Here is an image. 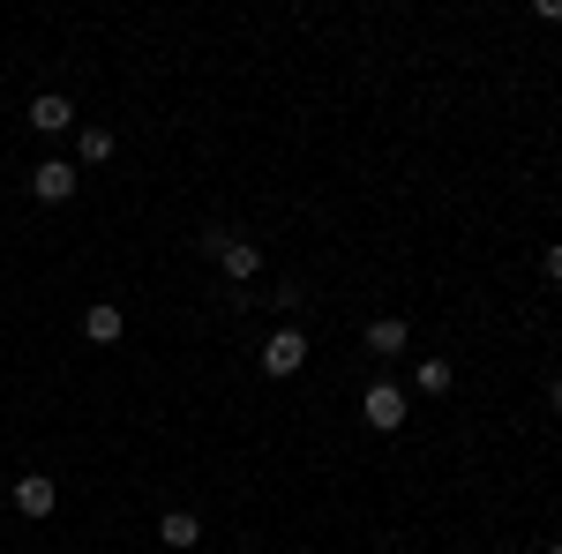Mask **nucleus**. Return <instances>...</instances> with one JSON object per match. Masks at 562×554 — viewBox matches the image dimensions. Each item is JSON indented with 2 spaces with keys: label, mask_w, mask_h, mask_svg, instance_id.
Instances as JSON below:
<instances>
[{
  "label": "nucleus",
  "mask_w": 562,
  "mask_h": 554,
  "mask_svg": "<svg viewBox=\"0 0 562 554\" xmlns=\"http://www.w3.org/2000/svg\"><path fill=\"white\" fill-rule=\"evenodd\" d=\"M195 248H203V256H211L217 270L233 278V285H248V278L262 270V248H256V240H240V233H225V225H211V233H203Z\"/></svg>",
  "instance_id": "f257e3e1"
},
{
  "label": "nucleus",
  "mask_w": 562,
  "mask_h": 554,
  "mask_svg": "<svg viewBox=\"0 0 562 554\" xmlns=\"http://www.w3.org/2000/svg\"><path fill=\"white\" fill-rule=\"evenodd\" d=\"M405 412H413V397H405L397 383H375L368 397H360V420L375 427V434H397V427H405Z\"/></svg>",
  "instance_id": "f03ea898"
},
{
  "label": "nucleus",
  "mask_w": 562,
  "mask_h": 554,
  "mask_svg": "<svg viewBox=\"0 0 562 554\" xmlns=\"http://www.w3.org/2000/svg\"><path fill=\"white\" fill-rule=\"evenodd\" d=\"M301 368H307V338H301V330H278V338L262 344V375L285 383V375H301Z\"/></svg>",
  "instance_id": "7ed1b4c3"
},
{
  "label": "nucleus",
  "mask_w": 562,
  "mask_h": 554,
  "mask_svg": "<svg viewBox=\"0 0 562 554\" xmlns=\"http://www.w3.org/2000/svg\"><path fill=\"white\" fill-rule=\"evenodd\" d=\"M15 510L23 517H53L60 510V487H53L45 472H23V479H15Z\"/></svg>",
  "instance_id": "20e7f679"
},
{
  "label": "nucleus",
  "mask_w": 562,
  "mask_h": 554,
  "mask_svg": "<svg viewBox=\"0 0 562 554\" xmlns=\"http://www.w3.org/2000/svg\"><path fill=\"white\" fill-rule=\"evenodd\" d=\"M31 195H38V203H68V195H76V166H60V158L31 166Z\"/></svg>",
  "instance_id": "39448f33"
},
{
  "label": "nucleus",
  "mask_w": 562,
  "mask_h": 554,
  "mask_svg": "<svg viewBox=\"0 0 562 554\" xmlns=\"http://www.w3.org/2000/svg\"><path fill=\"white\" fill-rule=\"evenodd\" d=\"M31 128L38 135H68L76 128V105H68L60 90H45V98H31Z\"/></svg>",
  "instance_id": "423d86ee"
},
{
  "label": "nucleus",
  "mask_w": 562,
  "mask_h": 554,
  "mask_svg": "<svg viewBox=\"0 0 562 554\" xmlns=\"http://www.w3.org/2000/svg\"><path fill=\"white\" fill-rule=\"evenodd\" d=\"M158 540H166V547H180V554L203 547V517H195V510H166V517H158Z\"/></svg>",
  "instance_id": "0eeeda50"
},
{
  "label": "nucleus",
  "mask_w": 562,
  "mask_h": 554,
  "mask_svg": "<svg viewBox=\"0 0 562 554\" xmlns=\"http://www.w3.org/2000/svg\"><path fill=\"white\" fill-rule=\"evenodd\" d=\"M405 344H413V330H405L397 315H375V323H368V352H375V360H397Z\"/></svg>",
  "instance_id": "6e6552de"
},
{
  "label": "nucleus",
  "mask_w": 562,
  "mask_h": 554,
  "mask_svg": "<svg viewBox=\"0 0 562 554\" xmlns=\"http://www.w3.org/2000/svg\"><path fill=\"white\" fill-rule=\"evenodd\" d=\"M83 338L90 344H121V307H113V299H98V307L83 315Z\"/></svg>",
  "instance_id": "1a4fd4ad"
},
{
  "label": "nucleus",
  "mask_w": 562,
  "mask_h": 554,
  "mask_svg": "<svg viewBox=\"0 0 562 554\" xmlns=\"http://www.w3.org/2000/svg\"><path fill=\"white\" fill-rule=\"evenodd\" d=\"M76 150H83V166H105L113 158V128H76Z\"/></svg>",
  "instance_id": "9d476101"
},
{
  "label": "nucleus",
  "mask_w": 562,
  "mask_h": 554,
  "mask_svg": "<svg viewBox=\"0 0 562 554\" xmlns=\"http://www.w3.org/2000/svg\"><path fill=\"white\" fill-rule=\"evenodd\" d=\"M450 383H458V368H450V360H420V397H442Z\"/></svg>",
  "instance_id": "9b49d317"
},
{
  "label": "nucleus",
  "mask_w": 562,
  "mask_h": 554,
  "mask_svg": "<svg viewBox=\"0 0 562 554\" xmlns=\"http://www.w3.org/2000/svg\"><path fill=\"white\" fill-rule=\"evenodd\" d=\"M548 278H555V285H562V240H555V248H548Z\"/></svg>",
  "instance_id": "f8f14e48"
},
{
  "label": "nucleus",
  "mask_w": 562,
  "mask_h": 554,
  "mask_svg": "<svg viewBox=\"0 0 562 554\" xmlns=\"http://www.w3.org/2000/svg\"><path fill=\"white\" fill-rule=\"evenodd\" d=\"M548 405H555V412H562V375H555V383H548Z\"/></svg>",
  "instance_id": "ddd939ff"
},
{
  "label": "nucleus",
  "mask_w": 562,
  "mask_h": 554,
  "mask_svg": "<svg viewBox=\"0 0 562 554\" xmlns=\"http://www.w3.org/2000/svg\"><path fill=\"white\" fill-rule=\"evenodd\" d=\"M548 554H562V540H555V547H548Z\"/></svg>",
  "instance_id": "4468645a"
}]
</instances>
